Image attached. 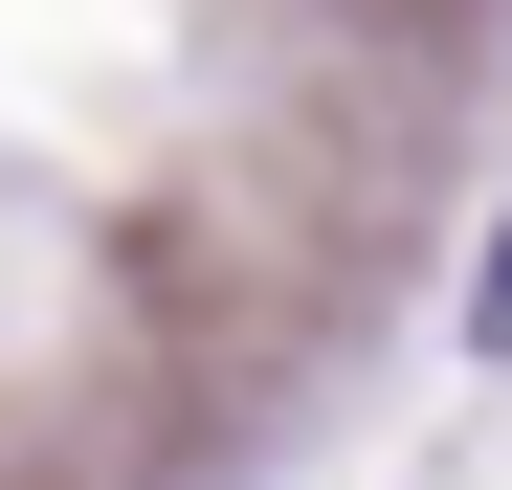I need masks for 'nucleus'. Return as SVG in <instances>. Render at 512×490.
I'll return each mask as SVG.
<instances>
[{"instance_id":"nucleus-1","label":"nucleus","mask_w":512,"mask_h":490,"mask_svg":"<svg viewBox=\"0 0 512 490\" xmlns=\"http://www.w3.org/2000/svg\"><path fill=\"white\" fill-rule=\"evenodd\" d=\"M468 335H490V357H512V245H490V312H468Z\"/></svg>"}]
</instances>
